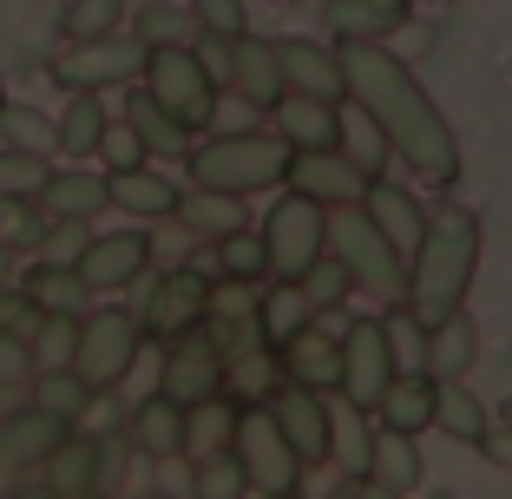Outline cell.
Wrapping results in <instances>:
<instances>
[{
    "instance_id": "obj_5",
    "label": "cell",
    "mask_w": 512,
    "mask_h": 499,
    "mask_svg": "<svg viewBox=\"0 0 512 499\" xmlns=\"http://www.w3.org/2000/svg\"><path fill=\"white\" fill-rule=\"evenodd\" d=\"M138 79H145V92L184 125V132H211V112H217V92L224 86L204 73L197 46H145Z\"/></svg>"
},
{
    "instance_id": "obj_22",
    "label": "cell",
    "mask_w": 512,
    "mask_h": 499,
    "mask_svg": "<svg viewBox=\"0 0 512 499\" xmlns=\"http://www.w3.org/2000/svg\"><path fill=\"white\" fill-rule=\"evenodd\" d=\"M276 66H283V86L289 92H316V99H342V53L322 40H309V33H289V40H276Z\"/></svg>"
},
{
    "instance_id": "obj_1",
    "label": "cell",
    "mask_w": 512,
    "mask_h": 499,
    "mask_svg": "<svg viewBox=\"0 0 512 499\" xmlns=\"http://www.w3.org/2000/svg\"><path fill=\"white\" fill-rule=\"evenodd\" d=\"M342 99H355V112L375 119V132L388 138V152L401 158L421 184L447 191L460 178V138H453L447 112L427 99V86L414 79V66L401 53H388L381 40L342 46Z\"/></svg>"
},
{
    "instance_id": "obj_16",
    "label": "cell",
    "mask_w": 512,
    "mask_h": 499,
    "mask_svg": "<svg viewBox=\"0 0 512 499\" xmlns=\"http://www.w3.org/2000/svg\"><path fill=\"white\" fill-rule=\"evenodd\" d=\"M145 270H151V237L145 230H112V237H92L86 250H79V276H86L92 296L132 289Z\"/></svg>"
},
{
    "instance_id": "obj_58",
    "label": "cell",
    "mask_w": 512,
    "mask_h": 499,
    "mask_svg": "<svg viewBox=\"0 0 512 499\" xmlns=\"http://www.w3.org/2000/svg\"><path fill=\"white\" fill-rule=\"evenodd\" d=\"M0 283H7V243H0Z\"/></svg>"
},
{
    "instance_id": "obj_2",
    "label": "cell",
    "mask_w": 512,
    "mask_h": 499,
    "mask_svg": "<svg viewBox=\"0 0 512 499\" xmlns=\"http://www.w3.org/2000/svg\"><path fill=\"white\" fill-rule=\"evenodd\" d=\"M473 270H480V217L467 204H434L427 211V230L407 257V289L401 303L414 309L421 322H440L467 303Z\"/></svg>"
},
{
    "instance_id": "obj_38",
    "label": "cell",
    "mask_w": 512,
    "mask_h": 499,
    "mask_svg": "<svg viewBox=\"0 0 512 499\" xmlns=\"http://www.w3.org/2000/svg\"><path fill=\"white\" fill-rule=\"evenodd\" d=\"M99 132H106V106H99V92H73L66 112L53 119V138H60L66 158H92V152H99Z\"/></svg>"
},
{
    "instance_id": "obj_12",
    "label": "cell",
    "mask_w": 512,
    "mask_h": 499,
    "mask_svg": "<svg viewBox=\"0 0 512 499\" xmlns=\"http://www.w3.org/2000/svg\"><path fill=\"white\" fill-rule=\"evenodd\" d=\"M388 381H394V348H388L381 316H348V329H342V381H335V394H348L355 408L375 414V401H381Z\"/></svg>"
},
{
    "instance_id": "obj_17",
    "label": "cell",
    "mask_w": 512,
    "mask_h": 499,
    "mask_svg": "<svg viewBox=\"0 0 512 499\" xmlns=\"http://www.w3.org/2000/svg\"><path fill=\"white\" fill-rule=\"evenodd\" d=\"M362 211H368V224L394 243V257H401V263L414 257V243H421V230H427V204L407 191V184H394L388 171H381V178H368Z\"/></svg>"
},
{
    "instance_id": "obj_60",
    "label": "cell",
    "mask_w": 512,
    "mask_h": 499,
    "mask_svg": "<svg viewBox=\"0 0 512 499\" xmlns=\"http://www.w3.org/2000/svg\"><path fill=\"white\" fill-rule=\"evenodd\" d=\"M0 99H7V92H0Z\"/></svg>"
},
{
    "instance_id": "obj_7",
    "label": "cell",
    "mask_w": 512,
    "mask_h": 499,
    "mask_svg": "<svg viewBox=\"0 0 512 499\" xmlns=\"http://www.w3.org/2000/svg\"><path fill=\"white\" fill-rule=\"evenodd\" d=\"M145 329H138V309H86L79 316V342H73V368L86 388H119L132 375Z\"/></svg>"
},
{
    "instance_id": "obj_57",
    "label": "cell",
    "mask_w": 512,
    "mask_h": 499,
    "mask_svg": "<svg viewBox=\"0 0 512 499\" xmlns=\"http://www.w3.org/2000/svg\"><path fill=\"white\" fill-rule=\"evenodd\" d=\"M499 421H506V427H512V394H506V401H499Z\"/></svg>"
},
{
    "instance_id": "obj_46",
    "label": "cell",
    "mask_w": 512,
    "mask_h": 499,
    "mask_svg": "<svg viewBox=\"0 0 512 499\" xmlns=\"http://www.w3.org/2000/svg\"><path fill=\"white\" fill-rule=\"evenodd\" d=\"M191 493L197 499H243L250 493V480H243V467H237V454H197V467H191Z\"/></svg>"
},
{
    "instance_id": "obj_3",
    "label": "cell",
    "mask_w": 512,
    "mask_h": 499,
    "mask_svg": "<svg viewBox=\"0 0 512 499\" xmlns=\"http://www.w3.org/2000/svg\"><path fill=\"white\" fill-rule=\"evenodd\" d=\"M184 171L191 184H211V191L230 197H256V191H283V171H289V145L276 132H211L204 145L184 152Z\"/></svg>"
},
{
    "instance_id": "obj_49",
    "label": "cell",
    "mask_w": 512,
    "mask_h": 499,
    "mask_svg": "<svg viewBox=\"0 0 512 499\" xmlns=\"http://www.w3.org/2000/svg\"><path fill=\"white\" fill-rule=\"evenodd\" d=\"M46 158L40 152H14V145H0V197H40L46 184Z\"/></svg>"
},
{
    "instance_id": "obj_4",
    "label": "cell",
    "mask_w": 512,
    "mask_h": 499,
    "mask_svg": "<svg viewBox=\"0 0 512 499\" xmlns=\"http://www.w3.org/2000/svg\"><path fill=\"white\" fill-rule=\"evenodd\" d=\"M329 250L342 257V270H348V283L362 289L368 303H401V289H407V263L394 257V243L381 237L375 224H368V211L362 204H335L329 211Z\"/></svg>"
},
{
    "instance_id": "obj_48",
    "label": "cell",
    "mask_w": 512,
    "mask_h": 499,
    "mask_svg": "<svg viewBox=\"0 0 512 499\" xmlns=\"http://www.w3.org/2000/svg\"><path fill=\"white\" fill-rule=\"evenodd\" d=\"M73 342H79V316H40V329L27 335V355H33V368H66Z\"/></svg>"
},
{
    "instance_id": "obj_37",
    "label": "cell",
    "mask_w": 512,
    "mask_h": 499,
    "mask_svg": "<svg viewBox=\"0 0 512 499\" xmlns=\"http://www.w3.org/2000/svg\"><path fill=\"white\" fill-rule=\"evenodd\" d=\"M230 427H237V401H230V394H211V401L184 408V460L224 454V447H230Z\"/></svg>"
},
{
    "instance_id": "obj_50",
    "label": "cell",
    "mask_w": 512,
    "mask_h": 499,
    "mask_svg": "<svg viewBox=\"0 0 512 499\" xmlns=\"http://www.w3.org/2000/svg\"><path fill=\"white\" fill-rule=\"evenodd\" d=\"M92 243V217H46L40 230V257L46 263H79V250Z\"/></svg>"
},
{
    "instance_id": "obj_14",
    "label": "cell",
    "mask_w": 512,
    "mask_h": 499,
    "mask_svg": "<svg viewBox=\"0 0 512 499\" xmlns=\"http://www.w3.org/2000/svg\"><path fill=\"white\" fill-rule=\"evenodd\" d=\"M270 421L283 427V440L296 447L302 467H329V394L302 388V381H276V394L263 401Z\"/></svg>"
},
{
    "instance_id": "obj_11",
    "label": "cell",
    "mask_w": 512,
    "mask_h": 499,
    "mask_svg": "<svg viewBox=\"0 0 512 499\" xmlns=\"http://www.w3.org/2000/svg\"><path fill=\"white\" fill-rule=\"evenodd\" d=\"M158 394H171L178 408H197V401H211V394H224V348H217V335L204 329V322L165 342Z\"/></svg>"
},
{
    "instance_id": "obj_55",
    "label": "cell",
    "mask_w": 512,
    "mask_h": 499,
    "mask_svg": "<svg viewBox=\"0 0 512 499\" xmlns=\"http://www.w3.org/2000/svg\"><path fill=\"white\" fill-rule=\"evenodd\" d=\"M0 329H14V335L40 329V309L27 303V289H0Z\"/></svg>"
},
{
    "instance_id": "obj_6",
    "label": "cell",
    "mask_w": 512,
    "mask_h": 499,
    "mask_svg": "<svg viewBox=\"0 0 512 499\" xmlns=\"http://www.w3.org/2000/svg\"><path fill=\"white\" fill-rule=\"evenodd\" d=\"M230 454H237L243 480H250V493H302V460L296 447L283 440V427L270 421V408L263 401H250V408H237V427H230Z\"/></svg>"
},
{
    "instance_id": "obj_42",
    "label": "cell",
    "mask_w": 512,
    "mask_h": 499,
    "mask_svg": "<svg viewBox=\"0 0 512 499\" xmlns=\"http://www.w3.org/2000/svg\"><path fill=\"white\" fill-rule=\"evenodd\" d=\"M217 257V276H243V283H270V250H263V237H256L250 224L230 230V237L211 243Z\"/></svg>"
},
{
    "instance_id": "obj_24",
    "label": "cell",
    "mask_w": 512,
    "mask_h": 499,
    "mask_svg": "<svg viewBox=\"0 0 512 499\" xmlns=\"http://www.w3.org/2000/svg\"><path fill=\"white\" fill-rule=\"evenodd\" d=\"M106 204L138 217V224H165L171 204H178V184L151 165H119V171H106Z\"/></svg>"
},
{
    "instance_id": "obj_47",
    "label": "cell",
    "mask_w": 512,
    "mask_h": 499,
    "mask_svg": "<svg viewBox=\"0 0 512 499\" xmlns=\"http://www.w3.org/2000/svg\"><path fill=\"white\" fill-rule=\"evenodd\" d=\"M381 329H388L394 368H421V362H427V322L414 316L407 303H388V316H381Z\"/></svg>"
},
{
    "instance_id": "obj_13",
    "label": "cell",
    "mask_w": 512,
    "mask_h": 499,
    "mask_svg": "<svg viewBox=\"0 0 512 499\" xmlns=\"http://www.w3.org/2000/svg\"><path fill=\"white\" fill-rule=\"evenodd\" d=\"M40 493L53 499H92V493H106V440L86 434V427H66L53 447H46L40 460Z\"/></svg>"
},
{
    "instance_id": "obj_34",
    "label": "cell",
    "mask_w": 512,
    "mask_h": 499,
    "mask_svg": "<svg viewBox=\"0 0 512 499\" xmlns=\"http://www.w3.org/2000/svg\"><path fill=\"white\" fill-rule=\"evenodd\" d=\"M302 322H316V309H309V296L289 276H270V289H256V335L270 348H283Z\"/></svg>"
},
{
    "instance_id": "obj_19",
    "label": "cell",
    "mask_w": 512,
    "mask_h": 499,
    "mask_svg": "<svg viewBox=\"0 0 512 499\" xmlns=\"http://www.w3.org/2000/svg\"><path fill=\"white\" fill-rule=\"evenodd\" d=\"M73 421H60L53 408H0V473H27L46 460V447L66 434Z\"/></svg>"
},
{
    "instance_id": "obj_28",
    "label": "cell",
    "mask_w": 512,
    "mask_h": 499,
    "mask_svg": "<svg viewBox=\"0 0 512 499\" xmlns=\"http://www.w3.org/2000/svg\"><path fill=\"white\" fill-rule=\"evenodd\" d=\"M368 454H375V414L355 408L348 394H342V401L329 394V467L368 480Z\"/></svg>"
},
{
    "instance_id": "obj_36",
    "label": "cell",
    "mask_w": 512,
    "mask_h": 499,
    "mask_svg": "<svg viewBox=\"0 0 512 499\" xmlns=\"http://www.w3.org/2000/svg\"><path fill=\"white\" fill-rule=\"evenodd\" d=\"M486 421H493V408H486L480 394L467 388V375H460V381H440V388H434V427L447 440H467V447H473V440L486 434Z\"/></svg>"
},
{
    "instance_id": "obj_18",
    "label": "cell",
    "mask_w": 512,
    "mask_h": 499,
    "mask_svg": "<svg viewBox=\"0 0 512 499\" xmlns=\"http://www.w3.org/2000/svg\"><path fill=\"white\" fill-rule=\"evenodd\" d=\"M276 362H283V381H302V388H316V394H335V381H342V335H329L322 316H316V322H302V329L276 348Z\"/></svg>"
},
{
    "instance_id": "obj_53",
    "label": "cell",
    "mask_w": 512,
    "mask_h": 499,
    "mask_svg": "<svg viewBox=\"0 0 512 499\" xmlns=\"http://www.w3.org/2000/svg\"><path fill=\"white\" fill-rule=\"evenodd\" d=\"M20 7L27 0H0V60L7 66H27L33 53H27V20H20Z\"/></svg>"
},
{
    "instance_id": "obj_21",
    "label": "cell",
    "mask_w": 512,
    "mask_h": 499,
    "mask_svg": "<svg viewBox=\"0 0 512 499\" xmlns=\"http://www.w3.org/2000/svg\"><path fill=\"white\" fill-rule=\"evenodd\" d=\"M237 99H250L256 112H270L276 99H283V66H276V40H256L250 27L230 40V79H224Z\"/></svg>"
},
{
    "instance_id": "obj_8",
    "label": "cell",
    "mask_w": 512,
    "mask_h": 499,
    "mask_svg": "<svg viewBox=\"0 0 512 499\" xmlns=\"http://www.w3.org/2000/svg\"><path fill=\"white\" fill-rule=\"evenodd\" d=\"M263 250H270V276H289L296 283L302 270H309V257H322L329 250V204H316V197H302L283 184V197L270 204V217H263Z\"/></svg>"
},
{
    "instance_id": "obj_9",
    "label": "cell",
    "mask_w": 512,
    "mask_h": 499,
    "mask_svg": "<svg viewBox=\"0 0 512 499\" xmlns=\"http://www.w3.org/2000/svg\"><path fill=\"white\" fill-rule=\"evenodd\" d=\"M138 66H145V40H125V33H99V40H73L60 46L46 73L60 79L66 92H106V86H132Z\"/></svg>"
},
{
    "instance_id": "obj_35",
    "label": "cell",
    "mask_w": 512,
    "mask_h": 499,
    "mask_svg": "<svg viewBox=\"0 0 512 499\" xmlns=\"http://www.w3.org/2000/svg\"><path fill=\"white\" fill-rule=\"evenodd\" d=\"M125 125L138 132V145H145V158H184V152H191V132H184V125L171 119V112L158 106V99H151L145 86H138L132 99H125Z\"/></svg>"
},
{
    "instance_id": "obj_56",
    "label": "cell",
    "mask_w": 512,
    "mask_h": 499,
    "mask_svg": "<svg viewBox=\"0 0 512 499\" xmlns=\"http://www.w3.org/2000/svg\"><path fill=\"white\" fill-rule=\"evenodd\" d=\"M473 447H480V454L493 460V467H506V473H512V427L499 421V414H493V421H486V434L473 440Z\"/></svg>"
},
{
    "instance_id": "obj_23",
    "label": "cell",
    "mask_w": 512,
    "mask_h": 499,
    "mask_svg": "<svg viewBox=\"0 0 512 499\" xmlns=\"http://www.w3.org/2000/svg\"><path fill=\"white\" fill-rule=\"evenodd\" d=\"M125 447H138L145 460H184V408L171 394L151 388L132 414H125Z\"/></svg>"
},
{
    "instance_id": "obj_45",
    "label": "cell",
    "mask_w": 512,
    "mask_h": 499,
    "mask_svg": "<svg viewBox=\"0 0 512 499\" xmlns=\"http://www.w3.org/2000/svg\"><path fill=\"white\" fill-rule=\"evenodd\" d=\"M125 14H132L125 0H66L60 33H66V40H99V33H119Z\"/></svg>"
},
{
    "instance_id": "obj_31",
    "label": "cell",
    "mask_w": 512,
    "mask_h": 499,
    "mask_svg": "<svg viewBox=\"0 0 512 499\" xmlns=\"http://www.w3.org/2000/svg\"><path fill=\"white\" fill-rule=\"evenodd\" d=\"M171 217L184 224V237H197V243H217V237H230V230H243V197H230V191H211V184H191V191H178Z\"/></svg>"
},
{
    "instance_id": "obj_15",
    "label": "cell",
    "mask_w": 512,
    "mask_h": 499,
    "mask_svg": "<svg viewBox=\"0 0 512 499\" xmlns=\"http://www.w3.org/2000/svg\"><path fill=\"white\" fill-rule=\"evenodd\" d=\"M283 184L289 191H302V197H316V204H362V191H368V178L355 171V158L342 152V145H316V152H289V171H283Z\"/></svg>"
},
{
    "instance_id": "obj_33",
    "label": "cell",
    "mask_w": 512,
    "mask_h": 499,
    "mask_svg": "<svg viewBox=\"0 0 512 499\" xmlns=\"http://www.w3.org/2000/svg\"><path fill=\"white\" fill-rule=\"evenodd\" d=\"M276 381H283V362H276L270 342H243L224 355V394L237 401V408H250V401H270Z\"/></svg>"
},
{
    "instance_id": "obj_52",
    "label": "cell",
    "mask_w": 512,
    "mask_h": 499,
    "mask_svg": "<svg viewBox=\"0 0 512 499\" xmlns=\"http://www.w3.org/2000/svg\"><path fill=\"white\" fill-rule=\"evenodd\" d=\"M92 158H106V171H119V165H145V145H138L132 125H112V119H106V132H99V152H92Z\"/></svg>"
},
{
    "instance_id": "obj_32",
    "label": "cell",
    "mask_w": 512,
    "mask_h": 499,
    "mask_svg": "<svg viewBox=\"0 0 512 499\" xmlns=\"http://www.w3.org/2000/svg\"><path fill=\"white\" fill-rule=\"evenodd\" d=\"M33 204H40L46 217H99V211H112L106 204V171H86V165L46 171V184H40Z\"/></svg>"
},
{
    "instance_id": "obj_51",
    "label": "cell",
    "mask_w": 512,
    "mask_h": 499,
    "mask_svg": "<svg viewBox=\"0 0 512 499\" xmlns=\"http://www.w3.org/2000/svg\"><path fill=\"white\" fill-rule=\"evenodd\" d=\"M191 20H197V33H224V40H237V33L250 27V7H243V0H191Z\"/></svg>"
},
{
    "instance_id": "obj_43",
    "label": "cell",
    "mask_w": 512,
    "mask_h": 499,
    "mask_svg": "<svg viewBox=\"0 0 512 499\" xmlns=\"http://www.w3.org/2000/svg\"><path fill=\"white\" fill-rule=\"evenodd\" d=\"M335 145L355 158V171H362V178H381V171L394 165L388 138L375 132V119H368V112H342V138H335Z\"/></svg>"
},
{
    "instance_id": "obj_59",
    "label": "cell",
    "mask_w": 512,
    "mask_h": 499,
    "mask_svg": "<svg viewBox=\"0 0 512 499\" xmlns=\"http://www.w3.org/2000/svg\"><path fill=\"white\" fill-rule=\"evenodd\" d=\"M407 7H414V0H407Z\"/></svg>"
},
{
    "instance_id": "obj_39",
    "label": "cell",
    "mask_w": 512,
    "mask_h": 499,
    "mask_svg": "<svg viewBox=\"0 0 512 499\" xmlns=\"http://www.w3.org/2000/svg\"><path fill=\"white\" fill-rule=\"evenodd\" d=\"M0 145H14V152H40L53 158L60 152V138H53V119L27 99H0Z\"/></svg>"
},
{
    "instance_id": "obj_54",
    "label": "cell",
    "mask_w": 512,
    "mask_h": 499,
    "mask_svg": "<svg viewBox=\"0 0 512 499\" xmlns=\"http://www.w3.org/2000/svg\"><path fill=\"white\" fill-rule=\"evenodd\" d=\"M33 375V355H27V335L0 329V388H14V381Z\"/></svg>"
},
{
    "instance_id": "obj_29",
    "label": "cell",
    "mask_w": 512,
    "mask_h": 499,
    "mask_svg": "<svg viewBox=\"0 0 512 499\" xmlns=\"http://www.w3.org/2000/svg\"><path fill=\"white\" fill-rule=\"evenodd\" d=\"M473 362H480V329H473L467 309L427 322V362H421L427 375H434V381H460Z\"/></svg>"
},
{
    "instance_id": "obj_41",
    "label": "cell",
    "mask_w": 512,
    "mask_h": 499,
    "mask_svg": "<svg viewBox=\"0 0 512 499\" xmlns=\"http://www.w3.org/2000/svg\"><path fill=\"white\" fill-rule=\"evenodd\" d=\"M296 289L309 296V309H316V316H335V309L355 296V283H348V270H342V257H335V250L309 257V270L296 276Z\"/></svg>"
},
{
    "instance_id": "obj_40",
    "label": "cell",
    "mask_w": 512,
    "mask_h": 499,
    "mask_svg": "<svg viewBox=\"0 0 512 499\" xmlns=\"http://www.w3.org/2000/svg\"><path fill=\"white\" fill-rule=\"evenodd\" d=\"M27 381H33V401H40V408H53L60 421H73V427H79V414H86L92 388L79 381V368H73V362H66V368H33Z\"/></svg>"
},
{
    "instance_id": "obj_44",
    "label": "cell",
    "mask_w": 512,
    "mask_h": 499,
    "mask_svg": "<svg viewBox=\"0 0 512 499\" xmlns=\"http://www.w3.org/2000/svg\"><path fill=\"white\" fill-rule=\"evenodd\" d=\"M132 33H138L145 46H191V40H197V20H191V7L151 0V7H138V14H132Z\"/></svg>"
},
{
    "instance_id": "obj_26",
    "label": "cell",
    "mask_w": 512,
    "mask_h": 499,
    "mask_svg": "<svg viewBox=\"0 0 512 499\" xmlns=\"http://www.w3.org/2000/svg\"><path fill=\"white\" fill-rule=\"evenodd\" d=\"M368 493H381V499L421 493V447H414V434H401V427H381V421H375V454H368Z\"/></svg>"
},
{
    "instance_id": "obj_30",
    "label": "cell",
    "mask_w": 512,
    "mask_h": 499,
    "mask_svg": "<svg viewBox=\"0 0 512 499\" xmlns=\"http://www.w3.org/2000/svg\"><path fill=\"white\" fill-rule=\"evenodd\" d=\"M20 289H27V303L40 309V316H86L92 309V289L86 276H79V263H33L27 276H20Z\"/></svg>"
},
{
    "instance_id": "obj_25",
    "label": "cell",
    "mask_w": 512,
    "mask_h": 499,
    "mask_svg": "<svg viewBox=\"0 0 512 499\" xmlns=\"http://www.w3.org/2000/svg\"><path fill=\"white\" fill-rule=\"evenodd\" d=\"M401 27H407V0H322V33L342 46L394 40Z\"/></svg>"
},
{
    "instance_id": "obj_10",
    "label": "cell",
    "mask_w": 512,
    "mask_h": 499,
    "mask_svg": "<svg viewBox=\"0 0 512 499\" xmlns=\"http://www.w3.org/2000/svg\"><path fill=\"white\" fill-rule=\"evenodd\" d=\"M204 303H211V270L171 263V270H158L145 283V296H138V329L158 335V342H171V335H184V329L204 322Z\"/></svg>"
},
{
    "instance_id": "obj_27",
    "label": "cell",
    "mask_w": 512,
    "mask_h": 499,
    "mask_svg": "<svg viewBox=\"0 0 512 499\" xmlns=\"http://www.w3.org/2000/svg\"><path fill=\"white\" fill-rule=\"evenodd\" d=\"M434 388H440V381L427 375V368H394V381L381 388V401H375V421L401 427V434L434 427Z\"/></svg>"
},
{
    "instance_id": "obj_20",
    "label": "cell",
    "mask_w": 512,
    "mask_h": 499,
    "mask_svg": "<svg viewBox=\"0 0 512 499\" xmlns=\"http://www.w3.org/2000/svg\"><path fill=\"white\" fill-rule=\"evenodd\" d=\"M276 138L289 152H316V145H335L342 138V99H316V92H283L270 106Z\"/></svg>"
}]
</instances>
